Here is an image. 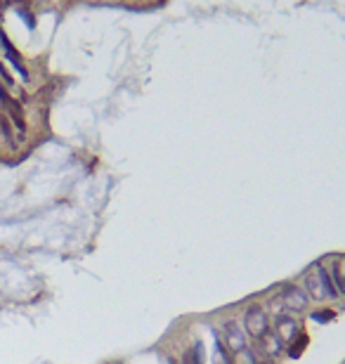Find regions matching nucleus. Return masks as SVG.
Masks as SVG:
<instances>
[{"instance_id":"nucleus-10","label":"nucleus","mask_w":345,"mask_h":364,"mask_svg":"<svg viewBox=\"0 0 345 364\" xmlns=\"http://www.w3.org/2000/svg\"><path fill=\"white\" fill-rule=\"evenodd\" d=\"M213 340H215V348H213V364H232V355L225 348L222 338L213 331Z\"/></svg>"},{"instance_id":"nucleus-15","label":"nucleus","mask_w":345,"mask_h":364,"mask_svg":"<svg viewBox=\"0 0 345 364\" xmlns=\"http://www.w3.org/2000/svg\"><path fill=\"white\" fill-rule=\"evenodd\" d=\"M17 14H19V17H22V22H24V24H26V26L31 28V31H33V28H36V19H33V14L28 12L26 7H17Z\"/></svg>"},{"instance_id":"nucleus-3","label":"nucleus","mask_w":345,"mask_h":364,"mask_svg":"<svg viewBox=\"0 0 345 364\" xmlns=\"http://www.w3.org/2000/svg\"><path fill=\"white\" fill-rule=\"evenodd\" d=\"M244 326L248 331V336H253L255 340L267 331V315L260 305H248L246 308V317H244Z\"/></svg>"},{"instance_id":"nucleus-17","label":"nucleus","mask_w":345,"mask_h":364,"mask_svg":"<svg viewBox=\"0 0 345 364\" xmlns=\"http://www.w3.org/2000/svg\"><path fill=\"white\" fill-rule=\"evenodd\" d=\"M5 5H7V0H0V10H2V7H5Z\"/></svg>"},{"instance_id":"nucleus-14","label":"nucleus","mask_w":345,"mask_h":364,"mask_svg":"<svg viewBox=\"0 0 345 364\" xmlns=\"http://www.w3.org/2000/svg\"><path fill=\"white\" fill-rule=\"evenodd\" d=\"M0 133L5 135V140L10 142V145H14V133H12V123H10V119L7 116H0Z\"/></svg>"},{"instance_id":"nucleus-4","label":"nucleus","mask_w":345,"mask_h":364,"mask_svg":"<svg viewBox=\"0 0 345 364\" xmlns=\"http://www.w3.org/2000/svg\"><path fill=\"white\" fill-rule=\"evenodd\" d=\"M0 102H2L5 111L10 114L12 123L17 125V130H19V133H24V130H26V121H24V109H22V104H19L17 99H12L10 95L5 93V88H2V85H0Z\"/></svg>"},{"instance_id":"nucleus-11","label":"nucleus","mask_w":345,"mask_h":364,"mask_svg":"<svg viewBox=\"0 0 345 364\" xmlns=\"http://www.w3.org/2000/svg\"><path fill=\"white\" fill-rule=\"evenodd\" d=\"M307 343H310V336L307 334H298V336L293 338V340H289V345H286V352H289V357H293V360H298L303 352H305Z\"/></svg>"},{"instance_id":"nucleus-13","label":"nucleus","mask_w":345,"mask_h":364,"mask_svg":"<svg viewBox=\"0 0 345 364\" xmlns=\"http://www.w3.org/2000/svg\"><path fill=\"white\" fill-rule=\"evenodd\" d=\"M312 319L319 324H329L331 319H336V310H331V308H321V310L312 312Z\"/></svg>"},{"instance_id":"nucleus-16","label":"nucleus","mask_w":345,"mask_h":364,"mask_svg":"<svg viewBox=\"0 0 345 364\" xmlns=\"http://www.w3.org/2000/svg\"><path fill=\"white\" fill-rule=\"evenodd\" d=\"M0 78L5 81V85H10V88L14 85V78L10 76V73H7V69H5V64H2V62H0Z\"/></svg>"},{"instance_id":"nucleus-6","label":"nucleus","mask_w":345,"mask_h":364,"mask_svg":"<svg viewBox=\"0 0 345 364\" xmlns=\"http://www.w3.org/2000/svg\"><path fill=\"white\" fill-rule=\"evenodd\" d=\"M0 48H2V52H5V57L12 62V67L19 71V76L24 78V81H28V69L24 67V62H22V54L14 50V45L10 41H7V36H5V31L0 28Z\"/></svg>"},{"instance_id":"nucleus-18","label":"nucleus","mask_w":345,"mask_h":364,"mask_svg":"<svg viewBox=\"0 0 345 364\" xmlns=\"http://www.w3.org/2000/svg\"><path fill=\"white\" fill-rule=\"evenodd\" d=\"M343 279H345V272H343Z\"/></svg>"},{"instance_id":"nucleus-12","label":"nucleus","mask_w":345,"mask_h":364,"mask_svg":"<svg viewBox=\"0 0 345 364\" xmlns=\"http://www.w3.org/2000/svg\"><path fill=\"white\" fill-rule=\"evenodd\" d=\"M206 362V352H203V343L197 340L189 350L182 355V364H203Z\"/></svg>"},{"instance_id":"nucleus-2","label":"nucleus","mask_w":345,"mask_h":364,"mask_svg":"<svg viewBox=\"0 0 345 364\" xmlns=\"http://www.w3.org/2000/svg\"><path fill=\"white\" fill-rule=\"evenodd\" d=\"M279 298H281V305L291 312H303L307 308V303H310L305 289H300V286H296V284H286V286L281 289Z\"/></svg>"},{"instance_id":"nucleus-5","label":"nucleus","mask_w":345,"mask_h":364,"mask_svg":"<svg viewBox=\"0 0 345 364\" xmlns=\"http://www.w3.org/2000/svg\"><path fill=\"white\" fill-rule=\"evenodd\" d=\"M274 326H277L274 331L281 340H293L298 336V322L291 317V312H279L274 317Z\"/></svg>"},{"instance_id":"nucleus-7","label":"nucleus","mask_w":345,"mask_h":364,"mask_svg":"<svg viewBox=\"0 0 345 364\" xmlns=\"http://www.w3.org/2000/svg\"><path fill=\"white\" fill-rule=\"evenodd\" d=\"M305 293H307V298H312V300H324V298H329L326 296L324 284H321V279H319L317 270H315V265H312L305 274Z\"/></svg>"},{"instance_id":"nucleus-8","label":"nucleus","mask_w":345,"mask_h":364,"mask_svg":"<svg viewBox=\"0 0 345 364\" xmlns=\"http://www.w3.org/2000/svg\"><path fill=\"white\" fill-rule=\"evenodd\" d=\"M258 345L263 348V352H265V355H270V357H277L279 350H281V345H284V340L277 336V331H270V329H267L265 334L258 338Z\"/></svg>"},{"instance_id":"nucleus-1","label":"nucleus","mask_w":345,"mask_h":364,"mask_svg":"<svg viewBox=\"0 0 345 364\" xmlns=\"http://www.w3.org/2000/svg\"><path fill=\"white\" fill-rule=\"evenodd\" d=\"M222 343L225 348L229 350V355H241L246 350V334L241 331V326L234 319H227L225 326H222Z\"/></svg>"},{"instance_id":"nucleus-9","label":"nucleus","mask_w":345,"mask_h":364,"mask_svg":"<svg viewBox=\"0 0 345 364\" xmlns=\"http://www.w3.org/2000/svg\"><path fill=\"white\" fill-rule=\"evenodd\" d=\"M315 270H317L319 279H321V284H324V289H326V296L329 298H338L341 296V291H338V286H336V282H333L331 272L326 270L321 263H315Z\"/></svg>"},{"instance_id":"nucleus-19","label":"nucleus","mask_w":345,"mask_h":364,"mask_svg":"<svg viewBox=\"0 0 345 364\" xmlns=\"http://www.w3.org/2000/svg\"><path fill=\"white\" fill-rule=\"evenodd\" d=\"M171 364H175V362H171Z\"/></svg>"}]
</instances>
